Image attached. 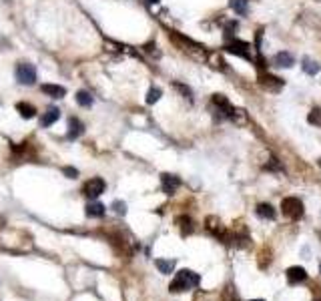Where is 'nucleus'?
Masks as SVG:
<instances>
[{
  "instance_id": "obj_6",
  "label": "nucleus",
  "mask_w": 321,
  "mask_h": 301,
  "mask_svg": "<svg viewBox=\"0 0 321 301\" xmlns=\"http://www.w3.org/2000/svg\"><path fill=\"white\" fill-rule=\"evenodd\" d=\"M225 50L231 52V54H237V56H241V58L251 60V46H249V42H245V40L231 38V40H227Z\"/></svg>"
},
{
  "instance_id": "obj_10",
  "label": "nucleus",
  "mask_w": 321,
  "mask_h": 301,
  "mask_svg": "<svg viewBox=\"0 0 321 301\" xmlns=\"http://www.w3.org/2000/svg\"><path fill=\"white\" fill-rule=\"evenodd\" d=\"M205 227H207V231L211 233V235H215L217 239H221L223 243H225V237H227V229H225V225L217 219V217H207V221H205Z\"/></svg>"
},
{
  "instance_id": "obj_30",
  "label": "nucleus",
  "mask_w": 321,
  "mask_h": 301,
  "mask_svg": "<svg viewBox=\"0 0 321 301\" xmlns=\"http://www.w3.org/2000/svg\"><path fill=\"white\" fill-rule=\"evenodd\" d=\"M309 123H321V111H319V109H313V111H311Z\"/></svg>"
},
{
  "instance_id": "obj_18",
  "label": "nucleus",
  "mask_w": 321,
  "mask_h": 301,
  "mask_svg": "<svg viewBox=\"0 0 321 301\" xmlns=\"http://www.w3.org/2000/svg\"><path fill=\"white\" fill-rule=\"evenodd\" d=\"M229 120H233L235 125H247V113L243 109H235V107H233V111L229 114Z\"/></svg>"
},
{
  "instance_id": "obj_7",
  "label": "nucleus",
  "mask_w": 321,
  "mask_h": 301,
  "mask_svg": "<svg viewBox=\"0 0 321 301\" xmlns=\"http://www.w3.org/2000/svg\"><path fill=\"white\" fill-rule=\"evenodd\" d=\"M211 107H213L217 118H229V114H231V111H233V105H231L223 95H213Z\"/></svg>"
},
{
  "instance_id": "obj_34",
  "label": "nucleus",
  "mask_w": 321,
  "mask_h": 301,
  "mask_svg": "<svg viewBox=\"0 0 321 301\" xmlns=\"http://www.w3.org/2000/svg\"><path fill=\"white\" fill-rule=\"evenodd\" d=\"M319 271H321V263H319Z\"/></svg>"
},
{
  "instance_id": "obj_12",
  "label": "nucleus",
  "mask_w": 321,
  "mask_h": 301,
  "mask_svg": "<svg viewBox=\"0 0 321 301\" xmlns=\"http://www.w3.org/2000/svg\"><path fill=\"white\" fill-rule=\"evenodd\" d=\"M40 90H42L44 95L52 97V99H63V97L67 95V88L61 86V84H42Z\"/></svg>"
},
{
  "instance_id": "obj_21",
  "label": "nucleus",
  "mask_w": 321,
  "mask_h": 301,
  "mask_svg": "<svg viewBox=\"0 0 321 301\" xmlns=\"http://www.w3.org/2000/svg\"><path fill=\"white\" fill-rule=\"evenodd\" d=\"M105 209L107 207L103 203H89V205H86V215H89V217H103Z\"/></svg>"
},
{
  "instance_id": "obj_29",
  "label": "nucleus",
  "mask_w": 321,
  "mask_h": 301,
  "mask_svg": "<svg viewBox=\"0 0 321 301\" xmlns=\"http://www.w3.org/2000/svg\"><path fill=\"white\" fill-rule=\"evenodd\" d=\"M112 209H114L119 215H125V213H127V205L121 203V201H114V203H112Z\"/></svg>"
},
{
  "instance_id": "obj_8",
  "label": "nucleus",
  "mask_w": 321,
  "mask_h": 301,
  "mask_svg": "<svg viewBox=\"0 0 321 301\" xmlns=\"http://www.w3.org/2000/svg\"><path fill=\"white\" fill-rule=\"evenodd\" d=\"M105 189H107V183L101 179V177H93L91 181H86L84 183V195L89 197V199H97L99 195H103L105 193Z\"/></svg>"
},
{
  "instance_id": "obj_16",
  "label": "nucleus",
  "mask_w": 321,
  "mask_h": 301,
  "mask_svg": "<svg viewBox=\"0 0 321 301\" xmlns=\"http://www.w3.org/2000/svg\"><path fill=\"white\" fill-rule=\"evenodd\" d=\"M255 213L261 217V219H275V209L267 203H261L255 207Z\"/></svg>"
},
{
  "instance_id": "obj_32",
  "label": "nucleus",
  "mask_w": 321,
  "mask_h": 301,
  "mask_svg": "<svg viewBox=\"0 0 321 301\" xmlns=\"http://www.w3.org/2000/svg\"><path fill=\"white\" fill-rule=\"evenodd\" d=\"M147 2H149V4H159L161 0H147Z\"/></svg>"
},
{
  "instance_id": "obj_28",
  "label": "nucleus",
  "mask_w": 321,
  "mask_h": 301,
  "mask_svg": "<svg viewBox=\"0 0 321 301\" xmlns=\"http://www.w3.org/2000/svg\"><path fill=\"white\" fill-rule=\"evenodd\" d=\"M265 169H267V171H281L283 167H281V163H279V161L273 157V159H269V163L265 165Z\"/></svg>"
},
{
  "instance_id": "obj_14",
  "label": "nucleus",
  "mask_w": 321,
  "mask_h": 301,
  "mask_svg": "<svg viewBox=\"0 0 321 301\" xmlns=\"http://www.w3.org/2000/svg\"><path fill=\"white\" fill-rule=\"evenodd\" d=\"M82 133H84V125L80 123L76 116H71V118H69V139H71V141H72V139H78Z\"/></svg>"
},
{
  "instance_id": "obj_33",
  "label": "nucleus",
  "mask_w": 321,
  "mask_h": 301,
  "mask_svg": "<svg viewBox=\"0 0 321 301\" xmlns=\"http://www.w3.org/2000/svg\"><path fill=\"white\" fill-rule=\"evenodd\" d=\"M253 301H263V299H253Z\"/></svg>"
},
{
  "instance_id": "obj_36",
  "label": "nucleus",
  "mask_w": 321,
  "mask_h": 301,
  "mask_svg": "<svg viewBox=\"0 0 321 301\" xmlns=\"http://www.w3.org/2000/svg\"><path fill=\"white\" fill-rule=\"evenodd\" d=\"M317 301H319V299H317Z\"/></svg>"
},
{
  "instance_id": "obj_3",
  "label": "nucleus",
  "mask_w": 321,
  "mask_h": 301,
  "mask_svg": "<svg viewBox=\"0 0 321 301\" xmlns=\"http://www.w3.org/2000/svg\"><path fill=\"white\" fill-rule=\"evenodd\" d=\"M14 76H16V80L20 84H28V86H31V84L36 82V69L31 63H18L16 65V71H14Z\"/></svg>"
},
{
  "instance_id": "obj_19",
  "label": "nucleus",
  "mask_w": 321,
  "mask_h": 301,
  "mask_svg": "<svg viewBox=\"0 0 321 301\" xmlns=\"http://www.w3.org/2000/svg\"><path fill=\"white\" fill-rule=\"evenodd\" d=\"M177 225H179V229H181L183 235L193 233V219H191L189 215H181V217H177Z\"/></svg>"
},
{
  "instance_id": "obj_22",
  "label": "nucleus",
  "mask_w": 321,
  "mask_h": 301,
  "mask_svg": "<svg viewBox=\"0 0 321 301\" xmlns=\"http://www.w3.org/2000/svg\"><path fill=\"white\" fill-rule=\"evenodd\" d=\"M231 8L235 10L237 14H241V16H245L247 14V10H249V0H231Z\"/></svg>"
},
{
  "instance_id": "obj_5",
  "label": "nucleus",
  "mask_w": 321,
  "mask_h": 301,
  "mask_svg": "<svg viewBox=\"0 0 321 301\" xmlns=\"http://www.w3.org/2000/svg\"><path fill=\"white\" fill-rule=\"evenodd\" d=\"M257 82H259V86H263L265 90H269V93H279V90L283 88V84H285L279 76L269 75V73H261L257 76Z\"/></svg>"
},
{
  "instance_id": "obj_17",
  "label": "nucleus",
  "mask_w": 321,
  "mask_h": 301,
  "mask_svg": "<svg viewBox=\"0 0 321 301\" xmlns=\"http://www.w3.org/2000/svg\"><path fill=\"white\" fill-rule=\"evenodd\" d=\"M16 111H18V114H20L22 118H33V116L36 114V109H35L31 103H18V105H16Z\"/></svg>"
},
{
  "instance_id": "obj_25",
  "label": "nucleus",
  "mask_w": 321,
  "mask_h": 301,
  "mask_svg": "<svg viewBox=\"0 0 321 301\" xmlns=\"http://www.w3.org/2000/svg\"><path fill=\"white\" fill-rule=\"evenodd\" d=\"M303 71L307 75H317L319 73V65L315 63V60H311V58H303Z\"/></svg>"
},
{
  "instance_id": "obj_4",
  "label": "nucleus",
  "mask_w": 321,
  "mask_h": 301,
  "mask_svg": "<svg viewBox=\"0 0 321 301\" xmlns=\"http://www.w3.org/2000/svg\"><path fill=\"white\" fill-rule=\"evenodd\" d=\"M281 209H283V215L289 217V219H301L303 217V203L297 197H287V199H283Z\"/></svg>"
},
{
  "instance_id": "obj_20",
  "label": "nucleus",
  "mask_w": 321,
  "mask_h": 301,
  "mask_svg": "<svg viewBox=\"0 0 321 301\" xmlns=\"http://www.w3.org/2000/svg\"><path fill=\"white\" fill-rule=\"evenodd\" d=\"M275 65L281 67V69L293 67V56H291L289 52H279V54H275Z\"/></svg>"
},
{
  "instance_id": "obj_2",
  "label": "nucleus",
  "mask_w": 321,
  "mask_h": 301,
  "mask_svg": "<svg viewBox=\"0 0 321 301\" xmlns=\"http://www.w3.org/2000/svg\"><path fill=\"white\" fill-rule=\"evenodd\" d=\"M199 283H201V277L195 273V271H191V269H181V271H177V275H175V279L171 281L169 289H171L173 293H181V291L195 289Z\"/></svg>"
},
{
  "instance_id": "obj_31",
  "label": "nucleus",
  "mask_w": 321,
  "mask_h": 301,
  "mask_svg": "<svg viewBox=\"0 0 321 301\" xmlns=\"http://www.w3.org/2000/svg\"><path fill=\"white\" fill-rule=\"evenodd\" d=\"M63 171H65V175H67L69 179H76V175H78V171H76V169H72V167H65Z\"/></svg>"
},
{
  "instance_id": "obj_11",
  "label": "nucleus",
  "mask_w": 321,
  "mask_h": 301,
  "mask_svg": "<svg viewBox=\"0 0 321 301\" xmlns=\"http://www.w3.org/2000/svg\"><path fill=\"white\" fill-rule=\"evenodd\" d=\"M307 279V271L303 269V267H289L287 269V281L289 283H301V281H305Z\"/></svg>"
},
{
  "instance_id": "obj_26",
  "label": "nucleus",
  "mask_w": 321,
  "mask_h": 301,
  "mask_svg": "<svg viewBox=\"0 0 321 301\" xmlns=\"http://www.w3.org/2000/svg\"><path fill=\"white\" fill-rule=\"evenodd\" d=\"M173 86L177 88V90H179V93H181V95H183L187 101H193V93H191V88H189L187 84H183V82H173Z\"/></svg>"
},
{
  "instance_id": "obj_15",
  "label": "nucleus",
  "mask_w": 321,
  "mask_h": 301,
  "mask_svg": "<svg viewBox=\"0 0 321 301\" xmlns=\"http://www.w3.org/2000/svg\"><path fill=\"white\" fill-rule=\"evenodd\" d=\"M207 65H209V67H213V69H217V71H227V63H225V60L221 58V54H219V52H213V50H209Z\"/></svg>"
},
{
  "instance_id": "obj_1",
  "label": "nucleus",
  "mask_w": 321,
  "mask_h": 301,
  "mask_svg": "<svg viewBox=\"0 0 321 301\" xmlns=\"http://www.w3.org/2000/svg\"><path fill=\"white\" fill-rule=\"evenodd\" d=\"M171 38H173V42L179 44V48H181L183 52L191 54V56L197 58V60H203V63H207L209 50L203 46V44H199V42H195V40H191V38H187V37H183V35H179V33H171Z\"/></svg>"
},
{
  "instance_id": "obj_13",
  "label": "nucleus",
  "mask_w": 321,
  "mask_h": 301,
  "mask_svg": "<svg viewBox=\"0 0 321 301\" xmlns=\"http://www.w3.org/2000/svg\"><path fill=\"white\" fill-rule=\"evenodd\" d=\"M61 118V111L58 109H54V107H50L46 113H42V118H40V127H52L56 120Z\"/></svg>"
},
{
  "instance_id": "obj_24",
  "label": "nucleus",
  "mask_w": 321,
  "mask_h": 301,
  "mask_svg": "<svg viewBox=\"0 0 321 301\" xmlns=\"http://www.w3.org/2000/svg\"><path fill=\"white\" fill-rule=\"evenodd\" d=\"M76 103H78L80 107H91V105H93L91 93H86V90H78V93H76Z\"/></svg>"
},
{
  "instance_id": "obj_23",
  "label": "nucleus",
  "mask_w": 321,
  "mask_h": 301,
  "mask_svg": "<svg viewBox=\"0 0 321 301\" xmlns=\"http://www.w3.org/2000/svg\"><path fill=\"white\" fill-rule=\"evenodd\" d=\"M155 265H157V269L161 271V273H171V271L175 269V261L173 259H157Z\"/></svg>"
},
{
  "instance_id": "obj_35",
  "label": "nucleus",
  "mask_w": 321,
  "mask_h": 301,
  "mask_svg": "<svg viewBox=\"0 0 321 301\" xmlns=\"http://www.w3.org/2000/svg\"><path fill=\"white\" fill-rule=\"evenodd\" d=\"M319 165H321V161H319Z\"/></svg>"
},
{
  "instance_id": "obj_9",
  "label": "nucleus",
  "mask_w": 321,
  "mask_h": 301,
  "mask_svg": "<svg viewBox=\"0 0 321 301\" xmlns=\"http://www.w3.org/2000/svg\"><path fill=\"white\" fill-rule=\"evenodd\" d=\"M161 187L167 195H175L177 189L181 187V179L177 175H169V173H163L161 175Z\"/></svg>"
},
{
  "instance_id": "obj_27",
  "label": "nucleus",
  "mask_w": 321,
  "mask_h": 301,
  "mask_svg": "<svg viewBox=\"0 0 321 301\" xmlns=\"http://www.w3.org/2000/svg\"><path fill=\"white\" fill-rule=\"evenodd\" d=\"M161 95H163V93H161V88H155V86H153V88L149 90V93H147V103H149V105H155V103L161 99Z\"/></svg>"
}]
</instances>
